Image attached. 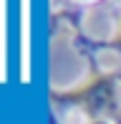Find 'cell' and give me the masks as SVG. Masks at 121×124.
I'll list each match as a JSON object with an SVG mask.
<instances>
[{"mask_svg": "<svg viewBox=\"0 0 121 124\" xmlns=\"http://www.w3.org/2000/svg\"><path fill=\"white\" fill-rule=\"evenodd\" d=\"M60 99H73L78 104H83L88 111H98L101 106H106L111 101V81L108 78H93L78 91L60 94Z\"/></svg>", "mask_w": 121, "mask_h": 124, "instance_id": "1", "label": "cell"}, {"mask_svg": "<svg viewBox=\"0 0 121 124\" xmlns=\"http://www.w3.org/2000/svg\"><path fill=\"white\" fill-rule=\"evenodd\" d=\"M116 43H119V46H121V28H119V36H116Z\"/></svg>", "mask_w": 121, "mask_h": 124, "instance_id": "2", "label": "cell"}, {"mask_svg": "<svg viewBox=\"0 0 121 124\" xmlns=\"http://www.w3.org/2000/svg\"><path fill=\"white\" fill-rule=\"evenodd\" d=\"M93 124H103V122H93Z\"/></svg>", "mask_w": 121, "mask_h": 124, "instance_id": "3", "label": "cell"}]
</instances>
